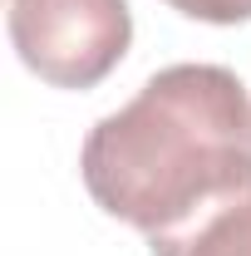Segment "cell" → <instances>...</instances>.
Here are the masks:
<instances>
[{"label":"cell","instance_id":"obj_1","mask_svg":"<svg viewBox=\"0 0 251 256\" xmlns=\"http://www.w3.org/2000/svg\"><path fill=\"white\" fill-rule=\"evenodd\" d=\"M84 188L143 236L251 178V94L222 64H168L98 118L79 153Z\"/></svg>","mask_w":251,"mask_h":256},{"label":"cell","instance_id":"obj_2","mask_svg":"<svg viewBox=\"0 0 251 256\" xmlns=\"http://www.w3.org/2000/svg\"><path fill=\"white\" fill-rule=\"evenodd\" d=\"M10 44L54 89L104 84L133 44L128 0H10Z\"/></svg>","mask_w":251,"mask_h":256},{"label":"cell","instance_id":"obj_3","mask_svg":"<svg viewBox=\"0 0 251 256\" xmlns=\"http://www.w3.org/2000/svg\"><path fill=\"white\" fill-rule=\"evenodd\" d=\"M153 256H251V178L197 207L188 222L153 232Z\"/></svg>","mask_w":251,"mask_h":256},{"label":"cell","instance_id":"obj_4","mask_svg":"<svg viewBox=\"0 0 251 256\" xmlns=\"http://www.w3.org/2000/svg\"><path fill=\"white\" fill-rule=\"evenodd\" d=\"M172 10H182L188 20H207V25H246L251 0H168Z\"/></svg>","mask_w":251,"mask_h":256}]
</instances>
